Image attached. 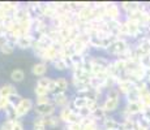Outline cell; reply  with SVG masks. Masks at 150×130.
<instances>
[{
  "label": "cell",
  "instance_id": "22",
  "mask_svg": "<svg viewBox=\"0 0 150 130\" xmlns=\"http://www.w3.org/2000/svg\"><path fill=\"white\" fill-rule=\"evenodd\" d=\"M77 115H79V116L81 117V118H88V117L91 116V112L89 111L88 107H85V108L79 109V111H77Z\"/></svg>",
  "mask_w": 150,
  "mask_h": 130
},
{
  "label": "cell",
  "instance_id": "13",
  "mask_svg": "<svg viewBox=\"0 0 150 130\" xmlns=\"http://www.w3.org/2000/svg\"><path fill=\"white\" fill-rule=\"evenodd\" d=\"M124 98H125V103H137V102H141L140 91H138V89L136 87V86H133V89H132V90L129 91Z\"/></svg>",
  "mask_w": 150,
  "mask_h": 130
},
{
  "label": "cell",
  "instance_id": "15",
  "mask_svg": "<svg viewBox=\"0 0 150 130\" xmlns=\"http://www.w3.org/2000/svg\"><path fill=\"white\" fill-rule=\"evenodd\" d=\"M51 65H52L54 69L55 70H57V72H67V70H69V66H68L67 63H65L64 59L55 60V61L51 63Z\"/></svg>",
  "mask_w": 150,
  "mask_h": 130
},
{
  "label": "cell",
  "instance_id": "17",
  "mask_svg": "<svg viewBox=\"0 0 150 130\" xmlns=\"http://www.w3.org/2000/svg\"><path fill=\"white\" fill-rule=\"evenodd\" d=\"M52 79H54V78H51V77H48V76L42 77V78H38V79H37V85L42 86V87H45V89H47V90H48V85L51 83V81H52Z\"/></svg>",
  "mask_w": 150,
  "mask_h": 130
},
{
  "label": "cell",
  "instance_id": "21",
  "mask_svg": "<svg viewBox=\"0 0 150 130\" xmlns=\"http://www.w3.org/2000/svg\"><path fill=\"white\" fill-rule=\"evenodd\" d=\"M48 103H52V96L51 95L35 98V104H48Z\"/></svg>",
  "mask_w": 150,
  "mask_h": 130
},
{
  "label": "cell",
  "instance_id": "8",
  "mask_svg": "<svg viewBox=\"0 0 150 130\" xmlns=\"http://www.w3.org/2000/svg\"><path fill=\"white\" fill-rule=\"evenodd\" d=\"M55 82H56V92L55 94H60V92H68L69 87H71V82L67 77L60 76L57 78H55Z\"/></svg>",
  "mask_w": 150,
  "mask_h": 130
},
{
  "label": "cell",
  "instance_id": "23",
  "mask_svg": "<svg viewBox=\"0 0 150 130\" xmlns=\"http://www.w3.org/2000/svg\"><path fill=\"white\" fill-rule=\"evenodd\" d=\"M13 130H25V125H24V122H22V120H17L16 122H14Z\"/></svg>",
  "mask_w": 150,
  "mask_h": 130
},
{
  "label": "cell",
  "instance_id": "20",
  "mask_svg": "<svg viewBox=\"0 0 150 130\" xmlns=\"http://www.w3.org/2000/svg\"><path fill=\"white\" fill-rule=\"evenodd\" d=\"M14 48H16L14 46H12L11 43H7V44L0 47V52H1L3 55H12L14 52Z\"/></svg>",
  "mask_w": 150,
  "mask_h": 130
},
{
  "label": "cell",
  "instance_id": "12",
  "mask_svg": "<svg viewBox=\"0 0 150 130\" xmlns=\"http://www.w3.org/2000/svg\"><path fill=\"white\" fill-rule=\"evenodd\" d=\"M62 124V120H60L59 115H52V116H48V117H45V125H46V129H55L57 126H60Z\"/></svg>",
  "mask_w": 150,
  "mask_h": 130
},
{
  "label": "cell",
  "instance_id": "6",
  "mask_svg": "<svg viewBox=\"0 0 150 130\" xmlns=\"http://www.w3.org/2000/svg\"><path fill=\"white\" fill-rule=\"evenodd\" d=\"M120 126V120L114 115H108L100 124V130H117Z\"/></svg>",
  "mask_w": 150,
  "mask_h": 130
},
{
  "label": "cell",
  "instance_id": "4",
  "mask_svg": "<svg viewBox=\"0 0 150 130\" xmlns=\"http://www.w3.org/2000/svg\"><path fill=\"white\" fill-rule=\"evenodd\" d=\"M72 100V96H69V92H60V94H54L52 95V103L55 107L59 109L68 107Z\"/></svg>",
  "mask_w": 150,
  "mask_h": 130
},
{
  "label": "cell",
  "instance_id": "2",
  "mask_svg": "<svg viewBox=\"0 0 150 130\" xmlns=\"http://www.w3.org/2000/svg\"><path fill=\"white\" fill-rule=\"evenodd\" d=\"M34 105H35V102H33V99H30V98H22L21 102L17 104V107H16L18 120H22L30 112H33Z\"/></svg>",
  "mask_w": 150,
  "mask_h": 130
},
{
  "label": "cell",
  "instance_id": "24",
  "mask_svg": "<svg viewBox=\"0 0 150 130\" xmlns=\"http://www.w3.org/2000/svg\"><path fill=\"white\" fill-rule=\"evenodd\" d=\"M0 115H1V113H0Z\"/></svg>",
  "mask_w": 150,
  "mask_h": 130
},
{
  "label": "cell",
  "instance_id": "19",
  "mask_svg": "<svg viewBox=\"0 0 150 130\" xmlns=\"http://www.w3.org/2000/svg\"><path fill=\"white\" fill-rule=\"evenodd\" d=\"M14 122H16V121H11V120L4 118L3 122H1V125H0V130H13Z\"/></svg>",
  "mask_w": 150,
  "mask_h": 130
},
{
  "label": "cell",
  "instance_id": "11",
  "mask_svg": "<svg viewBox=\"0 0 150 130\" xmlns=\"http://www.w3.org/2000/svg\"><path fill=\"white\" fill-rule=\"evenodd\" d=\"M33 37L30 35H25V37H21V38H18L17 40V44L16 47L20 48V50H31V46H33Z\"/></svg>",
  "mask_w": 150,
  "mask_h": 130
},
{
  "label": "cell",
  "instance_id": "10",
  "mask_svg": "<svg viewBox=\"0 0 150 130\" xmlns=\"http://www.w3.org/2000/svg\"><path fill=\"white\" fill-rule=\"evenodd\" d=\"M133 86H134L133 83L129 82V81H127V79H117L116 89L119 90V92H120V95H122V96H125V95L128 94L132 89H133Z\"/></svg>",
  "mask_w": 150,
  "mask_h": 130
},
{
  "label": "cell",
  "instance_id": "7",
  "mask_svg": "<svg viewBox=\"0 0 150 130\" xmlns=\"http://www.w3.org/2000/svg\"><path fill=\"white\" fill-rule=\"evenodd\" d=\"M47 72H48V64L47 63L38 61L31 66V74H33L34 77H38V78L46 77Z\"/></svg>",
  "mask_w": 150,
  "mask_h": 130
},
{
  "label": "cell",
  "instance_id": "14",
  "mask_svg": "<svg viewBox=\"0 0 150 130\" xmlns=\"http://www.w3.org/2000/svg\"><path fill=\"white\" fill-rule=\"evenodd\" d=\"M9 77H11V81H12L13 83H21L22 81L25 79V72L20 68H16L11 72Z\"/></svg>",
  "mask_w": 150,
  "mask_h": 130
},
{
  "label": "cell",
  "instance_id": "1",
  "mask_svg": "<svg viewBox=\"0 0 150 130\" xmlns=\"http://www.w3.org/2000/svg\"><path fill=\"white\" fill-rule=\"evenodd\" d=\"M132 46H133V43H132L131 40L117 39L106 50V53L110 55V56H114L115 59H116V57H119L120 55H123L128 48H131Z\"/></svg>",
  "mask_w": 150,
  "mask_h": 130
},
{
  "label": "cell",
  "instance_id": "3",
  "mask_svg": "<svg viewBox=\"0 0 150 130\" xmlns=\"http://www.w3.org/2000/svg\"><path fill=\"white\" fill-rule=\"evenodd\" d=\"M34 115L39 117H48L52 116L56 113V107L54 103H48V104H35L33 109Z\"/></svg>",
  "mask_w": 150,
  "mask_h": 130
},
{
  "label": "cell",
  "instance_id": "18",
  "mask_svg": "<svg viewBox=\"0 0 150 130\" xmlns=\"http://www.w3.org/2000/svg\"><path fill=\"white\" fill-rule=\"evenodd\" d=\"M34 94H35V96H46V95H50V91L47 90V89L42 87V86H38L35 85V87H34Z\"/></svg>",
  "mask_w": 150,
  "mask_h": 130
},
{
  "label": "cell",
  "instance_id": "5",
  "mask_svg": "<svg viewBox=\"0 0 150 130\" xmlns=\"http://www.w3.org/2000/svg\"><path fill=\"white\" fill-rule=\"evenodd\" d=\"M120 104H122L120 99H103V102L100 103V107L107 112V115H114L115 112L119 111Z\"/></svg>",
  "mask_w": 150,
  "mask_h": 130
},
{
  "label": "cell",
  "instance_id": "9",
  "mask_svg": "<svg viewBox=\"0 0 150 130\" xmlns=\"http://www.w3.org/2000/svg\"><path fill=\"white\" fill-rule=\"evenodd\" d=\"M16 94H18V91L13 83H4L0 86V98H9Z\"/></svg>",
  "mask_w": 150,
  "mask_h": 130
},
{
  "label": "cell",
  "instance_id": "16",
  "mask_svg": "<svg viewBox=\"0 0 150 130\" xmlns=\"http://www.w3.org/2000/svg\"><path fill=\"white\" fill-rule=\"evenodd\" d=\"M120 98H122V95L116 87L110 89L105 92V99H120Z\"/></svg>",
  "mask_w": 150,
  "mask_h": 130
}]
</instances>
